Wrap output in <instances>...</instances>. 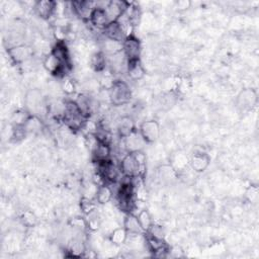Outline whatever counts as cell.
Masks as SVG:
<instances>
[{
    "mask_svg": "<svg viewBox=\"0 0 259 259\" xmlns=\"http://www.w3.org/2000/svg\"><path fill=\"white\" fill-rule=\"evenodd\" d=\"M146 166V156L142 151L126 153L119 162L122 176L135 178L143 175Z\"/></svg>",
    "mask_w": 259,
    "mask_h": 259,
    "instance_id": "obj_1",
    "label": "cell"
},
{
    "mask_svg": "<svg viewBox=\"0 0 259 259\" xmlns=\"http://www.w3.org/2000/svg\"><path fill=\"white\" fill-rule=\"evenodd\" d=\"M62 119L64 123L73 131H78L83 128L87 122V117H85L82 114L75 100H70L65 102Z\"/></svg>",
    "mask_w": 259,
    "mask_h": 259,
    "instance_id": "obj_2",
    "label": "cell"
},
{
    "mask_svg": "<svg viewBox=\"0 0 259 259\" xmlns=\"http://www.w3.org/2000/svg\"><path fill=\"white\" fill-rule=\"evenodd\" d=\"M132 91L126 82L122 80H115L108 89V98L111 104L115 106L124 105L130 102Z\"/></svg>",
    "mask_w": 259,
    "mask_h": 259,
    "instance_id": "obj_3",
    "label": "cell"
},
{
    "mask_svg": "<svg viewBox=\"0 0 259 259\" xmlns=\"http://www.w3.org/2000/svg\"><path fill=\"white\" fill-rule=\"evenodd\" d=\"M25 108L30 115L40 116L46 113L47 106L41 95V92L37 89L29 90L25 95Z\"/></svg>",
    "mask_w": 259,
    "mask_h": 259,
    "instance_id": "obj_4",
    "label": "cell"
},
{
    "mask_svg": "<svg viewBox=\"0 0 259 259\" xmlns=\"http://www.w3.org/2000/svg\"><path fill=\"white\" fill-rule=\"evenodd\" d=\"M97 173H99L104 179L105 183H115L118 181L121 174L119 164H115L111 159L97 163ZM122 175V174H121Z\"/></svg>",
    "mask_w": 259,
    "mask_h": 259,
    "instance_id": "obj_5",
    "label": "cell"
},
{
    "mask_svg": "<svg viewBox=\"0 0 259 259\" xmlns=\"http://www.w3.org/2000/svg\"><path fill=\"white\" fill-rule=\"evenodd\" d=\"M122 52L127 62L140 60V55H141L140 40L133 34L127 35L122 42Z\"/></svg>",
    "mask_w": 259,
    "mask_h": 259,
    "instance_id": "obj_6",
    "label": "cell"
},
{
    "mask_svg": "<svg viewBox=\"0 0 259 259\" xmlns=\"http://www.w3.org/2000/svg\"><path fill=\"white\" fill-rule=\"evenodd\" d=\"M139 132L146 143H154L160 136V126L156 120L150 119L141 123Z\"/></svg>",
    "mask_w": 259,
    "mask_h": 259,
    "instance_id": "obj_7",
    "label": "cell"
},
{
    "mask_svg": "<svg viewBox=\"0 0 259 259\" xmlns=\"http://www.w3.org/2000/svg\"><path fill=\"white\" fill-rule=\"evenodd\" d=\"M8 55L14 63L21 64L28 61L32 57V49L23 44L16 45L8 49Z\"/></svg>",
    "mask_w": 259,
    "mask_h": 259,
    "instance_id": "obj_8",
    "label": "cell"
},
{
    "mask_svg": "<svg viewBox=\"0 0 259 259\" xmlns=\"http://www.w3.org/2000/svg\"><path fill=\"white\" fill-rule=\"evenodd\" d=\"M128 5L130 4L127 2H123V1H109L104 8V11L107 15L109 23L117 21L118 18L126 10Z\"/></svg>",
    "mask_w": 259,
    "mask_h": 259,
    "instance_id": "obj_9",
    "label": "cell"
},
{
    "mask_svg": "<svg viewBox=\"0 0 259 259\" xmlns=\"http://www.w3.org/2000/svg\"><path fill=\"white\" fill-rule=\"evenodd\" d=\"M123 147L126 153H134L138 151H142L144 145L146 144L145 140L141 136L140 132H133L131 135L122 139Z\"/></svg>",
    "mask_w": 259,
    "mask_h": 259,
    "instance_id": "obj_10",
    "label": "cell"
},
{
    "mask_svg": "<svg viewBox=\"0 0 259 259\" xmlns=\"http://www.w3.org/2000/svg\"><path fill=\"white\" fill-rule=\"evenodd\" d=\"M72 6L75 15L83 20H90L93 10L96 8V2L93 1H73Z\"/></svg>",
    "mask_w": 259,
    "mask_h": 259,
    "instance_id": "obj_11",
    "label": "cell"
},
{
    "mask_svg": "<svg viewBox=\"0 0 259 259\" xmlns=\"http://www.w3.org/2000/svg\"><path fill=\"white\" fill-rule=\"evenodd\" d=\"M110 155H111V148L109 144L106 142L98 141L96 139V142L92 149V156H93L94 162L98 163V162L106 161L110 159Z\"/></svg>",
    "mask_w": 259,
    "mask_h": 259,
    "instance_id": "obj_12",
    "label": "cell"
},
{
    "mask_svg": "<svg viewBox=\"0 0 259 259\" xmlns=\"http://www.w3.org/2000/svg\"><path fill=\"white\" fill-rule=\"evenodd\" d=\"M56 8H57V3L51 0L36 1L33 5L34 12L37 14V16H39L42 19L50 18L55 13Z\"/></svg>",
    "mask_w": 259,
    "mask_h": 259,
    "instance_id": "obj_13",
    "label": "cell"
},
{
    "mask_svg": "<svg viewBox=\"0 0 259 259\" xmlns=\"http://www.w3.org/2000/svg\"><path fill=\"white\" fill-rule=\"evenodd\" d=\"M104 35L105 37H108L110 39L116 40L118 42H123V40L125 39V37L127 36L125 31L123 30V28L121 27V25L117 22H110L104 29H103Z\"/></svg>",
    "mask_w": 259,
    "mask_h": 259,
    "instance_id": "obj_14",
    "label": "cell"
},
{
    "mask_svg": "<svg viewBox=\"0 0 259 259\" xmlns=\"http://www.w3.org/2000/svg\"><path fill=\"white\" fill-rule=\"evenodd\" d=\"M257 102V94L252 89L243 90L237 98V104L242 109H250Z\"/></svg>",
    "mask_w": 259,
    "mask_h": 259,
    "instance_id": "obj_15",
    "label": "cell"
},
{
    "mask_svg": "<svg viewBox=\"0 0 259 259\" xmlns=\"http://www.w3.org/2000/svg\"><path fill=\"white\" fill-rule=\"evenodd\" d=\"M123 228L127 232V235H131V236H138V235H142L145 233L139 223L137 215H135L131 212L127 213L124 218Z\"/></svg>",
    "mask_w": 259,
    "mask_h": 259,
    "instance_id": "obj_16",
    "label": "cell"
},
{
    "mask_svg": "<svg viewBox=\"0 0 259 259\" xmlns=\"http://www.w3.org/2000/svg\"><path fill=\"white\" fill-rule=\"evenodd\" d=\"M116 128H117V133L121 139L127 137L128 135H131L133 132L136 131L135 122H134L133 118L127 115H124L118 119V121L116 123Z\"/></svg>",
    "mask_w": 259,
    "mask_h": 259,
    "instance_id": "obj_17",
    "label": "cell"
},
{
    "mask_svg": "<svg viewBox=\"0 0 259 259\" xmlns=\"http://www.w3.org/2000/svg\"><path fill=\"white\" fill-rule=\"evenodd\" d=\"M126 73L131 80L138 81L144 77L145 69L140 60L128 61L127 66H126Z\"/></svg>",
    "mask_w": 259,
    "mask_h": 259,
    "instance_id": "obj_18",
    "label": "cell"
},
{
    "mask_svg": "<svg viewBox=\"0 0 259 259\" xmlns=\"http://www.w3.org/2000/svg\"><path fill=\"white\" fill-rule=\"evenodd\" d=\"M95 27L100 28V29H104L108 24H109V20L107 18V15L104 11L103 8L97 7L93 10L91 16H90V20H89Z\"/></svg>",
    "mask_w": 259,
    "mask_h": 259,
    "instance_id": "obj_19",
    "label": "cell"
},
{
    "mask_svg": "<svg viewBox=\"0 0 259 259\" xmlns=\"http://www.w3.org/2000/svg\"><path fill=\"white\" fill-rule=\"evenodd\" d=\"M209 164V157L207 154L199 152L195 153L190 159V166L196 172H202Z\"/></svg>",
    "mask_w": 259,
    "mask_h": 259,
    "instance_id": "obj_20",
    "label": "cell"
},
{
    "mask_svg": "<svg viewBox=\"0 0 259 259\" xmlns=\"http://www.w3.org/2000/svg\"><path fill=\"white\" fill-rule=\"evenodd\" d=\"M112 196H113V191L108 184L104 183L97 187L96 193H95V199L98 203L105 204L111 200Z\"/></svg>",
    "mask_w": 259,
    "mask_h": 259,
    "instance_id": "obj_21",
    "label": "cell"
},
{
    "mask_svg": "<svg viewBox=\"0 0 259 259\" xmlns=\"http://www.w3.org/2000/svg\"><path fill=\"white\" fill-rule=\"evenodd\" d=\"M107 64L106 56L102 52H96L94 53L90 58V65L96 72H101L105 69V66Z\"/></svg>",
    "mask_w": 259,
    "mask_h": 259,
    "instance_id": "obj_22",
    "label": "cell"
},
{
    "mask_svg": "<svg viewBox=\"0 0 259 259\" xmlns=\"http://www.w3.org/2000/svg\"><path fill=\"white\" fill-rule=\"evenodd\" d=\"M23 127L26 133H37L42 128V123L40 120V117L35 115H30L25 123L23 124Z\"/></svg>",
    "mask_w": 259,
    "mask_h": 259,
    "instance_id": "obj_23",
    "label": "cell"
},
{
    "mask_svg": "<svg viewBox=\"0 0 259 259\" xmlns=\"http://www.w3.org/2000/svg\"><path fill=\"white\" fill-rule=\"evenodd\" d=\"M127 237L128 235L124 228H117L112 231V233L110 234L109 240L114 245H122L126 242Z\"/></svg>",
    "mask_w": 259,
    "mask_h": 259,
    "instance_id": "obj_24",
    "label": "cell"
},
{
    "mask_svg": "<svg viewBox=\"0 0 259 259\" xmlns=\"http://www.w3.org/2000/svg\"><path fill=\"white\" fill-rule=\"evenodd\" d=\"M138 220H139V223L142 227V229L144 230V232H148L149 229L151 228V226L154 224L153 221H152V218H151V214L149 213L148 210L146 209H142L140 210V212L138 213L137 215Z\"/></svg>",
    "mask_w": 259,
    "mask_h": 259,
    "instance_id": "obj_25",
    "label": "cell"
},
{
    "mask_svg": "<svg viewBox=\"0 0 259 259\" xmlns=\"http://www.w3.org/2000/svg\"><path fill=\"white\" fill-rule=\"evenodd\" d=\"M80 207H81V210L85 214H88V213H90V212L95 210L96 205H95V203L89 197L85 196V197L82 198V200L80 202Z\"/></svg>",
    "mask_w": 259,
    "mask_h": 259,
    "instance_id": "obj_26",
    "label": "cell"
},
{
    "mask_svg": "<svg viewBox=\"0 0 259 259\" xmlns=\"http://www.w3.org/2000/svg\"><path fill=\"white\" fill-rule=\"evenodd\" d=\"M191 5L190 1H186V0H180L178 2H176V8H178L179 10H185L187 8H189Z\"/></svg>",
    "mask_w": 259,
    "mask_h": 259,
    "instance_id": "obj_27",
    "label": "cell"
}]
</instances>
